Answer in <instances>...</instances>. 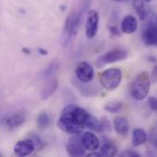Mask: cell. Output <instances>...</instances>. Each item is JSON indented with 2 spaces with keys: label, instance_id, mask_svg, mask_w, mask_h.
Instances as JSON below:
<instances>
[{
  "label": "cell",
  "instance_id": "30",
  "mask_svg": "<svg viewBox=\"0 0 157 157\" xmlns=\"http://www.w3.org/2000/svg\"><path fill=\"white\" fill-rule=\"evenodd\" d=\"M87 156H101L99 153H90L89 155H87Z\"/></svg>",
  "mask_w": 157,
  "mask_h": 157
},
{
  "label": "cell",
  "instance_id": "11",
  "mask_svg": "<svg viewBox=\"0 0 157 157\" xmlns=\"http://www.w3.org/2000/svg\"><path fill=\"white\" fill-rule=\"evenodd\" d=\"M35 146L30 139L19 141L14 146V153L17 156H27L33 153Z\"/></svg>",
  "mask_w": 157,
  "mask_h": 157
},
{
  "label": "cell",
  "instance_id": "2",
  "mask_svg": "<svg viewBox=\"0 0 157 157\" xmlns=\"http://www.w3.org/2000/svg\"><path fill=\"white\" fill-rule=\"evenodd\" d=\"M75 107V104H70L67 105L63 110L61 117L58 121V127L64 132L65 133L68 134H80L83 132L84 128L80 126L78 123H76L74 119L72 118V111L74 108Z\"/></svg>",
  "mask_w": 157,
  "mask_h": 157
},
{
  "label": "cell",
  "instance_id": "27",
  "mask_svg": "<svg viewBox=\"0 0 157 157\" xmlns=\"http://www.w3.org/2000/svg\"><path fill=\"white\" fill-rule=\"evenodd\" d=\"M109 30H110V32H111L113 35H115V36H119V35H120V30L118 29V28H117L116 26H110V27H109Z\"/></svg>",
  "mask_w": 157,
  "mask_h": 157
},
{
  "label": "cell",
  "instance_id": "3",
  "mask_svg": "<svg viewBox=\"0 0 157 157\" xmlns=\"http://www.w3.org/2000/svg\"><path fill=\"white\" fill-rule=\"evenodd\" d=\"M122 80V72L119 68H109L104 71L100 75V84L101 86L109 90H115Z\"/></svg>",
  "mask_w": 157,
  "mask_h": 157
},
{
  "label": "cell",
  "instance_id": "18",
  "mask_svg": "<svg viewBox=\"0 0 157 157\" xmlns=\"http://www.w3.org/2000/svg\"><path fill=\"white\" fill-rule=\"evenodd\" d=\"M147 141V133L144 129H135L132 132V145L134 147L145 144Z\"/></svg>",
  "mask_w": 157,
  "mask_h": 157
},
{
  "label": "cell",
  "instance_id": "8",
  "mask_svg": "<svg viewBox=\"0 0 157 157\" xmlns=\"http://www.w3.org/2000/svg\"><path fill=\"white\" fill-rule=\"evenodd\" d=\"M75 74L76 78L82 82V83H90L93 78H94V69L93 67L86 62H82L80 63L75 70Z\"/></svg>",
  "mask_w": 157,
  "mask_h": 157
},
{
  "label": "cell",
  "instance_id": "19",
  "mask_svg": "<svg viewBox=\"0 0 157 157\" xmlns=\"http://www.w3.org/2000/svg\"><path fill=\"white\" fill-rule=\"evenodd\" d=\"M58 69H59V63L57 61H52L42 71V73H41V78L48 79L50 77H52V75H54L56 74V72L58 71Z\"/></svg>",
  "mask_w": 157,
  "mask_h": 157
},
{
  "label": "cell",
  "instance_id": "26",
  "mask_svg": "<svg viewBox=\"0 0 157 157\" xmlns=\"http://www.w3.org/2000/svg\"><path fill=\"white\" fill-rule=\"evenodd\" d=\"M121 156H130V157H140V155L134 151L132 150H128V151H124L121 154Z\"/></svg>",
  "mask_w": 157,
  "mask_h": 157
},
{
  "label": "cell",
  "instance_id": "5",
  "mask_svg": "<svg viewBox=\"0 0 157 157\" xmlns=\"http://www.w3.org/2000/svg\"><path fill=\"white\" fill-rule=\"evenodd\" d=\"M81 17H82V12L80 13L72 12L67 17L64 24V34L66 39H70L76 34L81 22Z\"/></svg>",
  "mask_w": 157,
  "mask_h": 157
},
{
  "label": "cell",
  "instance_id": "25",
  "mask_svg": "<svg viewBox=\"0 0 157 157\" xmlns=\"http://www.w3.org/2000/svg\"><path fill=\"white\" fill-rule=\"evenodd\" d=\"M148 104H149V107L152 109V110L155 111L157 109V100L155 97H150L149 99H148Z\"/></svg>",
  "mask_w": 157,
  "mask_h": 157
},
{
  "label": "cell",
  "instance_id": "14",
  "mask_svg": "<svg viewBox=\"0 0 157 157\" xmlns=\"http://www.w3.org/2000/svg\"><path fill=\"white\" fill-rule=\"evenodd\" d=\"M102 141H103V144H102V146L100 148V155L101 156H114L117 155V147L113 144V143L106 136H103L102 137Z\"/></svg>",
  "mask_w": 157,
  "mask_h": 157
},
{
  "label": "cell",
  "instance_id": "4",
  "mask_svg": "<svg viewBox=\"0 0 157 157\" xmlns=\"http://www.w3.org/2000/svg\"><path fill=\"white\" fill-rule=\"evenodd\" d=\"M127 56H128V52L126 50L116 48V49L110 50V51L107 52L106 53H104L103 55H101L98 58L97 64L98 67H103L106 64L114 63L117 62L123 61L127 58Z\"/></svg>",
  "mask_w": 157,
  "mask_h": 157
},
{
  "label": "cell",
  "instance_id": "31",
  "mask_svg": "<svg viewBox=\"0 0 157 157\" xmlns=\"http://www.w3.org/2000/svg\"><path fill=\"white\" fill-rule=\"evenodd\" d=\"M22 52H25L26 54H29V53H30V51H29V49H27V48H23V49H22Z\"/></svg>",
  "mask_w": 157,
  "mask_h": 157
},
{
  "label": "cell",
  "instance_id": "6",
  "mask_svg": "<svg viewBox=\"0 0 157 157\" xmlns=\"http://www.w3.org/2000/svg\"><path fill=\"white\" fill-rule=\"evenodd\" d=\"M142 39L145 45L147 46H155L157 42L156 21L155 18H152L147 22L142 32Z\"/></svg>",
  "mask_w": 157,
  "mask_h": 157
},
{
  "label": "cell",
  "instance_id": "28",
  "mask_svg": "<svg viewBox=\"0 0 157 157\" xmlns=\"http://www.w3.org/2000/svg\"><path fill=\"white\" fill-rule=\"evenodd\" d=\"M156 66L154 68V71H153V82H155L156 81Z\"/></svg>",
  "mask_w": 157,
  "mask_h": 157
},
{
  "label": "cell",
  "instance_id": "24",
  "mask_svg": "<svg viewBox=\"0 0 157 157\" xmlns=\"http://www.w3.org/2000/svg\"><path fill=\"white\" fill-rule=\"evenodd\" d=\"M110 131V123L107 118H103L100 121V133L107 132Z\"/></svg>",
  "mask_w": 157,
  "mask_h": 157
},
{
  "label": "cell",
  "instance_id": "22",
  "mask_svg": "<svg viewBox=\"0 0 157 157\" xmlns=\"http://www.w3.org/2000/svg\"><path fill=\"white\" fill-rule=\"evenodd\" d=\"M122 107H123V105H122L121 102L113 101V102L108 103L105 106V109L109 113H118L122 109Z\"/></svg>",
  "mask_w": 157,
  "mask_h": 157
},
{
  "label": "cell",
  "instance_id": "7",
  "mask_svg": "<svg viewBox=\"0 0 157 157\" xmlns=\"http://www.w3.org/2000/svg\"><path fill=\"white\" fill-rule=\"evenodd\" d=\"M99 24V16L97 11L90 10L87 13L86 20V35L88 39H93L98 30Z\"/></svg>",
  "mask_w": 157,
  "mask_h": 157
},
{
  "label": "cell",
  "instance_id": "9",
  "mask_svg": "<svg viewBox=\"0 0 157 157\" xmlns=\"http://www.w3.org/2000/svg\"><path fill=\"white\" fill-rule=\"evenodd\" d=\"M67 153L70 156H83L86 154V149L82 144L81 136L79 134H74L66 145Z\"/></svg>",
  "mask_w": 157,
  "mask_h": 157
},
{
  "label": "cell",
  "instance_id": "29",
  "mask_svg": "<svg viewBox=\"0 0 157 157\" xmlns=\"http://www.w3.org/2000/svg\"><path fill=\"white\" fill-rule=\"evenodd\" d=\"M39 53L41 54V55H47V54H48V52H47L46 50H44V49L40 48V49H39Z\"/></svg>",
  "mask_w": 157,
  "mask_h": 157
},
{
  "label": "cell",
  "instance_id": "1",
  "mask_svg": "<svg viewBox=\"0 0 157 157\" xmlns=\"http://www.w3.org/2000/svg\"><path fill=\"white\" fill-rule=\"evenodd\" d=\"M151 86V77L147 72H142L136 75L130 86V93L136 100L144 99L149 93Z\"/></svg>",
  "mask_w": 157,
  "mask_h": 157
},
{
  "label": "cell",
  "instance_id": "32",
  "mask_svg": "<svg viewBox=\"0 0 157 157\" xmlns=\"http://www.w3.org/2000/svg\"><path fill=\"white\" fill-rule=\"evenodd\" d=\"M145 1H147V2H150L151 0H145Z\"/></svg>",
  "mask_w": 157,
  "mask_h": 157
},
{
  "label": "cell",
  "instance_id": "33",
  "mask_svg": "<svg viewBox=\"0 0 157 157\" xmlns=\"http://www.w3.org/2000/svg\"><path fill=\"white\" fill-rule=\"evenodd\" d=\"M114 1H122V0H114Z\"/></svg>",
  "mask_w": 157,
  "mask_h": 157
},
{
  "label": "cell",
  "instance_id": "21",
  "mask_svg": "<svg viewBox=\"0 0 157 157\" xmlns=\"http://www.w3.org/2000/svg\"><path fill=\"white\" fill-rule=\"evenodd\" d=\"M51 122H52V118L47 112L40 113L37 118V124L41 129L48 128L50 126Z\"/></svg>",
  "mask_w": 157,
  "mask_h": 157
},
{
  "label": "cell",
  "instance_id": "15",
  "mask_svg": "<svg viewBox=\"0 0 157 157\" xmlns=\"http://www.w3.org/2000/svg\"><path fill=\"white\" fill-rule=\"evenodd\" d=\"M26 120V116L23 112H17L9 116L6 120V124L9 129H17L21 126Z\"/></svg>",
  "mask_w": 157,
  "mask_h": 157
},
{
  "label": "cell",
  "instance_id": "16",
  "mask_svg": "<svg viewBox=\"0 0 157 157\" xmlns=\"http://www.w3.org/2000/svg\"><path fill=\"white\" fill-rule=\"evenodd\" d=\"M58 88V80L57 79H51L49 82H47V84L44 86V87L41 90L40 93V98L43 100L48 99L50 97H52L55 91Z\"/></svg>",
  "mask_w": 157,
  "mask_h": 157
},
{
  "label": "cell",
  "instance_id": "12",
  "mask_svg": "<svg viewBox=\"0 0 157 157\" xmlns=\"http://www.w3.org/2000/svg\"><path fill=\"white\" fill-rule=\"evenodd\" d=\"M71 115H72V118L74 119V121L76 123H78L80 126H82L83 128H86V126L91 117V114L89 112H87L86 109H84L82 108L77 107L76 105L74 108Z\"/></svg>",
  "mask_w": 157,
  "mask_h": 157
},
{
  "label": "cell",
  "instance_id": "13",
  "mask_svg": "<svg viewBox=\"0 0 157 157\" xmlns=\"http://www.w3.org/2000/svg\"><path fill=\"white\" fill-rule=\"evenodd\" d=\"M121 31L123 33L132 34V33H133V32H135L137 30V29H138V21L133 16H131V15L126 16L121 21Z\"/></svg>",
  "mask_w": 157,
  "mask_h": 157
},
{
  "label": "cell",
  "instance_id": "10",
  "mask_svg": "<svg viewBox=\"0 0 157 157\" xmlns=\"http://www.w3.org/2000/svg\"><path fill=\"white\" fill-rule=\"evenodd\" d=\"M81 141H82V144H83L85 149L88 150L90 152L97 151L100 146L99 138L95 133L90 132H85L81 136Z\"/></svg>",
  "mask_w": 157,
  "mask_h": 157
},
{
  "label": "cell",
  "instance_id": "17",
  "mask_svg": "<svg viewBox=\"0 0 157 157\" xmlns=\"http://www.w3.org/2000/svg\"><path fill=\"white\" fill-rule=\"evenodd\" d=\"M114 129L116 132L121 136H126L129 132V123L127 119L118 117L114 120Z\"/></svg>",
  "mask_w": 157,
  "mask_h": 157
},
{
  "label": "cell",
  "instance_id": "23",
  "mask_svg": "<svg viewBox=\"0 0 157 157\" xmlns=\"http://www.w3.org/2000/svg\"><path fill=\"white\" fill-rule=\"evenodd\" d=\"M29 139L33 142V144H34V146H35V148L37 150H41L45 146V144H44L43 140L39 135H37L36 133H31V136H30Z\"/></svg>",
  "mask_w": 157,
  "mask_h": 157
},
{
  "label": "cell",
  "instance_id": "20",
  "mask_svg": "<svg viewBox=\"0 0 157 157\" xmlns=\"http://www.w3.org/2000/svg\"><path fill=\"white\" fill-rule=\"evenodd\" d=\"M133 6L141 20H145L148 17V12L145 8L144 0H134Z\"/></svg>",
  "mask_w": 157,
  "mask_h": 157
}]
</instances>
